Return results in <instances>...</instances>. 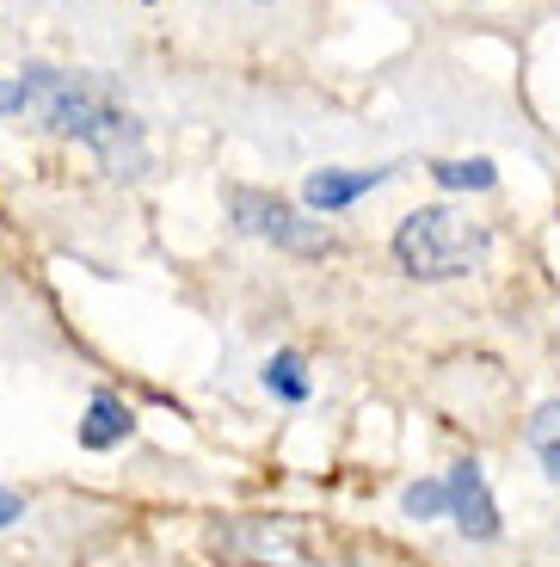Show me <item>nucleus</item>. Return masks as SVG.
I'll use <instances>...</instances> for the list:
<instances>
[{
    "instance_id": "nucleus-1",
    "label": "nucleus",
    "mask_w": 560,
    "mask_h": 567,
    "mask_svg": "<svg viewBox=\"0 0 560 567\" xmlns=\"http://www.w3.org/2000/svg\"><path fill=\"white\" fill-rule=\"evenodd\" d=\"M19 86H25V117H38V124L56 130V136L86 142L112 179H136V173L148 167V136H142V124L93 81V74L25 62V69H19Z\"/></svg>"
},
{
    "instance_id": "nucleus-2",
    "label": "nucleus",
    "mask_w": 560,
    "mask_h": 567,
    "mask_svg": "<svg viewBox=\"0 0 560 567\" xmlns=\"http://www.w3.org/2000/svg\"><path fill=\"white\" fill-rule=\"evenodd\" d=\"M487 254H492L487 223H475L456 204H419V210H406L401 228H394V259H401V271L406 278H425V284L468 278V271H480Z\"/></svg>"
},
{
    "instance_id": "nucleus-3",
    "label": "nucleus",
    "mask_w": 560,
    "mask_h": 567,
    "mask_svg": "<svg viewBox=\"0 0 560 567\" xmlns=\"http://www.w3.org/2000/svg\"><path fill=\"white\" fill-rule=\"evenodd\" d=\"M228 216H235L240 235H252V241H271V247H283V254H295V259L333 254V228L314 223L309 210H295V204L278 198V192L235 185V192H228Z\"/></svg>"
},
{
    "instance_id": "nucleus-4",
    "label": "nucleus",
    "mask_w": 560,
    "mask_h": 567,
    "mask_svg": "<svg viewBox=\"0 0 560 567\" xmlns=\"http://www.w3.org/2000/svg\"><path fill=\"white\" fill-rule=\"evenodd\" d=\"M444 518L463 530L468 543H499L505 537L499 499H492V487H487V475H480L475 456H468V463H449V475H444Z\"/></svg>"
},
{
    "instance_id": "nucleus-5",
    "label": "nucleus",
    "mask_w": 560,
    "mask_h": 567,
    "mask_svg": "<svg viewBox=\"0 0 560 567\" xmlns=\"http://www.w3.org/2000/svg\"><path fill=\"white\" fill-rule=\"evenodd\" d=\"M388 179H394V167H321V173H309L302 198H309L314 216H339V210H351L357 198L382 192Z\"/></svg>"
},
{
    "instance_id": "nucleus-6",
    "label": "nucleus",
    "mask_w": 560,
    "mask_h": 567,
    "mask_svg": "<svg viewBox=\"0 0 560 567\" xmlns=\"http://www.w3.org/2000/svg\"><path fill=\"white\" fill-rule=\"evenodd\" d=\"M74 439H81V451H117V444H129L136 439V413H129V401L124 395H112V389H93L86 395V413H81V425H74Z\"/></svg>"
},
{
    "instance_id": "nucleus-7",
    "label": "nucleus",
    "mask_w": 560,
    "mask_h": 567,
    "mask_svg": "<svg viewBox=\"0 0 560 567\" xmlns=\"http://www.w3.org/2000/svg\"><path fill=\"white\" fill-rule=\"evenodd\" d=\"M259 383H266V395H271V401H283V408H302V401L314 395L309 358L295 352V346H283V352H271L266 364H259Z\"/></svg>"
},
{
    "instance_id": "nucleus-8",
    "label": "nucleus",
    "mask_w": 560,
    "mask_h": 567,
    "mask_svg": "<svg viewBox=\"0 0 560 567\" xmlns=\"http://www.w3.org/2000/svg\"><path fill=\"white\" fill-rule=\"evenodd\" d=\"M523 439H530V451H536V463H542L548 482H560V395H554V401H542V408L530 413Z\"/></svg>"
},
{
    "instance_id": "nucleus-9",
    "label": "nucleus",
    "mask_w": 560,
    "mask_h": 567,
    "mask_svg": "<svg viewBox=\"0 0 560 567\" xmlns=\"http://www.w3.org/2000/svg\"><path fill=\"white\" fill-rule=\"evenodd\" d=\"M432 179L444 185V192H492V185H499V167H492L487 155H475V161H432Z\"/></svg>"
},
{
    "instance_id": "nucleus-10",
    "label": "nucleus",
    "mask_w": 560,
    "mask_h": 567,
    "mask_svg": "<svg viewBox=\"0 0 560 567\" xmlns=\"http://www.w3.org/2000/svg\"><path fill=\"white\" fill-rule=\"evenodd\" d=\"M401 512H406V518H419V525H425V518H444V475L406 487V494H401Z\"/></svg>"
},
{
    "instance_id": "nucleus-11",
    "label": "nucleus",
    "mask_w": 560,
    "mask_h": 567,
    "mask_svg": "<svg viewBox=\"0 0 560 567\" xmlns=\"http://www.w3.org/2000/svg\"><path fill=\"white\" fill-rule=\"evenodd\" d=\"M13 117H25V86H19V74H7L0 81V124H13Z\"/></svg>"
},
{
    "instance_id": "nucleus-12",
    "label": "nucleus",
    "mask_w": 560,
    "mask_h": 567,
    "mask_svg": "<svg viewBox=\"0 0 560 567\" xmlns=\"http://www.w3.org/2000/svg\"><path fill=\"white\" fill-rule=\"evenodd\" d=\"M19 518H25V499H19L13 487H0V530H7V525H19Z\"/></svg>"
},
{
    "instance_id": "nucleus-13",
    "label": "nucleus",
    "mask_w": 560,
    "mask_h": 567,
    "mask_svg": "<svg viewBox=\"0 0 560 567\" xmlns=\"http://www.w3.org/2000/svg\"><path fill=\"white\" fill-rule=\"evenodd\" d=\"M259 7H271V0H259Z\"/></svg>"
}]
</instances>
